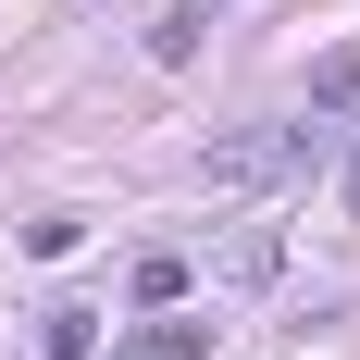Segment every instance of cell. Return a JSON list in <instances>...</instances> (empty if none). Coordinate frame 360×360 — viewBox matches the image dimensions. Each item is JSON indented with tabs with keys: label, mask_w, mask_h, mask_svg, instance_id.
I'll use <instances>...</instances> for the list:
<instances>
[{
	"label": "cell",
	"mask_w": 360,
	"mask_h": 360,
	"mask_svg": "<svg viewBox=\"0 0 360 360\" xmlns=\"http://www.w3.org/2000/svg\"><path fill=\"white\" fill-rule=\"evenodd\" d=\"M224 0H162V25H149V63H186L199 50V25H212Z\"/></svg>",
	"instance_id": "7a4b0ae2"
},
{
	"label": "cell",
	"mask_w": 360,
	"mask_h": 360,
	"mask_svg": "<svg viewBox=\"0 0 360 360\" xmlns=\"http://www.w3.org/2000/svg\"><path fill=\"white\" fill-rule=\"evenodd\" d=\"M37 348H50V360H87V348H100V311H50Z\"/></svg>",
	"instance_id": "3957f363"
},
{
	"label": "cell",
	"mask_w": 360,
	"mask_h": 360,
	"mask_svg": "<svg viewBox=\"0 0 360 360\" xmlns=\"http://www.w3.org/2000/svg\"><path fill=\"white\" fill-rule=\"evenodd\" d=\"M311 149H323V124H249V137H212L199 174H212V186H274V174H298Z\"/></svg>",
	"instance_id": "6da1fadb"
}]
</instances>
